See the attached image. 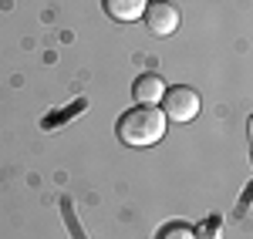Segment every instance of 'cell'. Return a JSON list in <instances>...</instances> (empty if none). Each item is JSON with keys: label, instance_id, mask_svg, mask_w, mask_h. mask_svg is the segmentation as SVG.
I'll return each mask as SVG.
<instances>
[{"label": "cell", "instance_id": "6da1fadb", "mask_svg": "<svg viewBox=\"0 0 253 239\" xmlns=\"http://www.w3.org/2000/svg\"><path fill=\"white\" fill-rule=\"evenodd\" d=\"M166 115L159 104H135L132 111H125L118 118V138L132 148H149L166 135Z\"/></svg>", "mask_w": 253, "mask_h": 239}, {"label": "cell", "instance_id": "7a4b0ae2", "mask_svg": "<svg viewBox=\"0 0 253 239\" xmlns=\"http://www.w3.org/2000/svg\"><path fill=\"white\" fill-rule=\"evenodd\" d=\"M162 115L166 121H193L199 115V95L186 84H175V88H166L162 95Z\"/></svg>", "mask_w": 253, "mask_h": 239}, {"label": "cell", "instance_id": "3957f363", "mask_svg": "<svg viewBox=\"0 0 253 239\" xmlns=\"http://www.w3.org/2000/svg\"><path fill=\"white\" fill-rule=\"evenodd\" d=\"M145 24H149V31L156 34V37H169L175 27H179V10H175L169 0H149V7H145Z\"/></svg>", "mask_w": 253, "mask_h": 239}, {"label": "cell", "instance_id": "277c9868", "mask_svg": "<svg viewBox=\"0 0 253 239\" xmlns=\"http://www.w3.org/2000/svg\"><path fill=\"white\" fill-rule=\"evenodd\" d=\"M162 95H166V81L159 74H138L135 84H132V98L138 104H159Z\"/></svg>", "mask_w": 253, "mask_h": 239}, {"label": "cell", "instance_id": "5b68a950", "mask_svg": "<svg viewBox=\"0 0 253 239\" xmlns=\"http://www.w3.org/2000/svg\"><path fill=\"white\" fill-rule=\"evenodd\" d=\"M101 7H105V14L112 20H122V24H132L145 14V7H149V0H101Z\"/></svg>", "mask_w": 253, "mask_h": 239}, {"label": "cell", "instance_id": "8992f818", "mask_svg": "<svg viewBox=\"0 0 253 239\" xmlns=\"http://www.w3.org/2000/svg\"><path fill=\"white\" fill-rule=\"evenodd\" d=\"M159 239H196V233L186 222H172V226H166V229L159 233Z\"/></svg>", "mask_w": 253, "mask_h": 239}, {"label": "cell", "instance_id": "52a82bcc", "mask_svg": "<svg viewBox=\"0 0 253 239\" xmlns=\"http://www.w3.org/2000/svg\"><path fill=\"white\" fill-rule=\"evenodd\" d=\"M196 239H219V222H206V226H203V233H199V236Z\"/></svg>", "mask_w": 253, "mask_h": 239}]
</instances>
